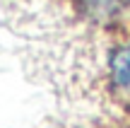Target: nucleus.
Wrapping results in <instances>:
<instances>
[{
	"mask_svg": "<svg viewBox=\"0 0 130 128\" xmlns=\"http://www.w3.org/2000/svg\"><path fill=\"white\" fill-rule=\"evenodd\" d=\"M111 75H113V82L118 85V90L130 97V44H125L123 48H118L113 53Z\"/></svg>",
	"mask_w": 130,
	"mask_h": 128,
	"instance_id": "1",
	"label": "nucleus"
}]
</instances>
